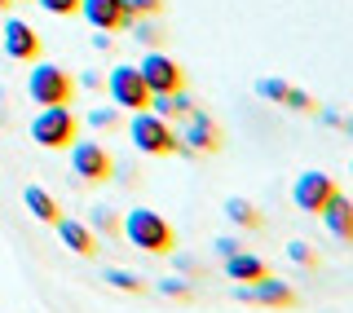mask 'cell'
I'll use <instances>...</instances> for the list:
<instances>
[{"instance_id": "31", "label": "cell", "mask_w": 353, "mask_h": 313, "mask_svg": "<svg viewBox=\"0 0 353 313\" xmlns=\"http://www.w3.org/2000/svg\"><path fill=\"white\" fill-rule=\"evenodd\" d=\"M176 270H185V274H199V265L190 261V256H176Z\"/></svg>"}, {"instance_id": "14", "label": "cell", "mask_w": 353, "mask_h": 313, "mask_svg": "<svg viewBox=\"0 0 353 313\" xmlns=\"http://www.w3.org/2000/svg\"><path fill=\"white\" fill-rule=\"evenodd\" d=\"M53 230H58V239L71 248L75 256H97V234L84 225V221H71V216H58L53 221Z\"/></svg>"}, {"instance_id": "16", "label": "cell", "mask_w": 353, "mask_h": 313, "mask_svg": "<svg viewBox=\"0 0 353 313\" xmlns=\"http://www.w3.org/2000/svg\"><path fill=\"white\" fill-rule=\"evenodd\" d=\"M22 203H27V212H31L36 221H44V225H53V221L62 216L58 199H53V194H49L44 185H27V190H22Z\"/></svg>"}, {"instance_id": "27", "label": "cell", "mask_w": 353, "mask_h": 313, "mask_svg": "<svg viewBox=\"0 0 353 313\" xmlns=\"http://www.w3.org/2000/svg\"><path fill=\"white\" fill-rule=\"evenodd\" d=\"M88 124H93V128H115L119 124V106L115 102H110V106H97L93 115H88Z\"/></svg>"}, {"instance_id": "29", "label": "cell", "mask_w": 353, "mask_h": 313, "mask_svg": "<svg viewBox=\"0 0 353 313\" xmlns=\"http://www.w3.org/2000/svg\"><path fill=\"white\" fill-rule=\"evenodd\" d=\"M212 252L221 256V261H225V256H234V252H239V239H216V243H212Z\"/></svg>"}, {"instance_id": "21", "label": "cell", "mask_w": 353, "mask_h": 313, "mask_svg": "<svg viewBox=\"0 0 353 313\" xmlns=\"http://www.w3.org/2000/svg\"><path fill=\"white\" fill-rule=\"evenodd\" d=\"M154 292H159V296H168V300H190V296H194V287L185 283L181 274H172V278H163V283L154 287Z\"/></svg>"}, {"instance_id": "11", "label": "cell", "mask_w": 353, "mask_h": 313, "mask_svg": "<svg viewBox=\"0 0 353 313\" xmlns=\"http://www.w3.org/2000/svg\"><path fill=\"white\" fill-rule=\"evenodd\" d=\"M40 31L31 27V22L22 18H5V27H0V49L9 53L14 62H36L40 58Z\"/></svg>"}, {"instance_id": "20", "label": "cell", "mask_w": 353, "mask_h": 313, "mask_svg": "<svg viewBox=\"0 0 353 313\" xmlns=\"http://www.w3.org/2000/svg\"><path fill=\"white\" fill-rule=\"evenodd\" d=\"M287 80H279V75H261L256 80V97H265V102H274V106H283V97H287Z\"/></svg>"}, {"instance_id": "25", "label": "cell", "mask_w": 353, "mask_h": 313, "mask_svg": "<svg viewBox=\"0 0 353 313\" xmlns=\"http://www.w3.org/2000/svg\"><path fill=\"white\" fill-rule=\"evenodd\" d=\"M128 18H159L163 14V0H124Z\"/></svg>"}, {"instance_id": "33", "label": "cell", "mask_w": 353, "mask_h": 313, "mask_svg": "<svg viewBox=\"0 0 353 313\" xmlns=\"http://www.w3.org/2000/svg\"><path fill=\"white\" fill-rule=\"evenodd\" d=\"M349 172H353V159H349Z\"/></svg>"}, {"instance_id": "4", "label": "cell", "mask_w": 353, "mask_h": 313, "mask_svg": "<svg viewBox=\"0 0 353 313\" xmlns=\"http://www.w3.org/2000/svg\"><path fill=\"white\" fill-rule=\"evenodd\" d=\"M27 97L36 106H58V102H71L75 97V80L71 71L58 62H31V75H27Z\"/></svg>"}, {"instance_id": "30", "label": "cell", "mask_w": 353, "mask_h": 313, "mask_svg": "<svg viewBox=\"0 0 353 313\" xmlns=\"http://www.w3.org/2000/svg\"><path fill=\"white\" fill-rule=\"evenodd\" d=\"M75 88H102V75H97V71H80V80H75Z\"/></svg>"}, {"instance_id": "23", "label": "cell", "mask_w": 353, "mask_h": 313, "mask_svg": "<svg viewBox=\"0 0 353 313\" xmlns=\"http://www.w3.org/2000/svg\"><path fill=\"white\" fill-rule=\"evenodd\" d=\"M88 216H93V225H88L93 234H119V216L110 208H93Z\"/></svg>"}, {"instance_id": "12", "label": "cell", "mask_w": 353, "mask_h": 313, "mask_svg": "<svg viewBox=\"0 0 353 313\" xmlns=\"http://www.w3.org/2000/svg\"><path fill=\"white\" fill-rule=\"evenodd\" d=\"M80 18L88 22L93 31H124L128 27V9H124V0H80Z\"/></svg>"}, {"instance_id": "7", "label": "cell", "mask_w": 353, "mask_h": 313, "mask_svg": "<svg viewBox=\"0 0 353 313\" xmlns=\"http://www.w3.org/2000/svg\"><path fill=\"white\" fill-rule=\"evenodd\" d=\"M141 80H146L150 93H176V88H185V71H181V62L172 58V53H163V49H150L146 58H141Z\"/></svg>"}, {"instance_id": "19", "label": "cell", "mask_w": 353, "mask_h": 313, "mask_svg": "<svg viewBox=\"0 0 353 313\" xmlns=\"http://www.w3.org/2000/svg\"><path fill=\"white\" fill-rule=\"evenodd\" d=\"M102 283H106V287H115V292H124V296H141V292H150V287L141 283V278L132 274V270H106V274H102Z\"/></svg>"}, {"instance_id": "18", "label": "cell", "mask_w": 353, "mask_h": 313, "mask_svg": "<svg viewBox=\"0 0 353 313\" xmlns=\"http://www.w3.org/2000/svg\"><path fill=\"white\" fill-rule=\"evenodd\" d=\"M150 110L163 119H185L194 110V102L185 97V88H176V93H150Z\"/></svg>"}, {"instance_id": "22", "label": "cell", "mask_w": 353, "mask_h": 313, "mask_svg": "<svg viewBox=\"0 0 353 313\" xmlns=\"http://www.w3.org/2000/svg\"><path fill=\"white\" fill-rule=\"evenodd\" d=\"M283 106H287V110H296V115H314V110H318V102L305 93V88H287Z\"/></svg>"}, {"instance_id": "10", "label": "cell", "mask_w": 353, "mask_h": 313, "mask_svg": "<svg viewBox=\"0 0 353 313\" xmlns=\"http://www.w3.org/2000/svg\"><path fill=\"white\" fill-rule=\"evenodd\" d=\"M176 137H181V154H194V150L216 154L221 150V128L212 124V115H208V110H190Z\"/></svg>"}, {"instance_id": "6", "label": "cell", "mask_w": 353, "mask_h": 313, "mask_svg": "<svg viewBox=\"0 0 353 313\" xmlns=\"http://www.w3.org/2000/svg\"><path fill=\"white\" fill-rule=\"evenodd\" d=\"M106 93H110V102H115L119 110H146L150 106V88L146 80H141V71L137 66H110V75H106Z\"/></svg>"}, {"instance_id": "3", "label": "cell", "mask_w": 353, "mask_h": 313, "mask_svg": "<svg viewBox=\"0 0 353 313\" xmlns=\"http://www.w3.org/2000/svg\"><path fill=\"white\" fill-rule=\"evenodd\" d=\"M128 137H132V146H137L141 154H176V150H181V137H176V128H172L163 115H154L150 106H146V110H132Z\"/></svg>"}, {"instance_id": "32", "label": "cell", "mask_w": 353, "mask_h": 313, "mask_svg": "<svg viewBox=\"0 0 353 313\" xmlns=\"http://www.w3.org/2000/svg\"><path fill=\"white\" fill-rule=\"evenodd\" d=\"M0 9H9V0H0Z\"/></svg>"}, {"instance_id": "9", "label": "cell", "mask_w": 353, "mask_h": 313, "mask_svg": "<svg viewBox=\"0 0 353 313\" xmlns=\"http://www.w3.org/2000/svg\"><path fill=\"white\" fill-rule=\"evenodd\" d=\"M234 300L243 305H265V309H292L296 305V292L283 283V278H256V283H239L234 287Z\"/></svg>"}, {"instance_id": "2", "label": "cell", "mask_w": 353, "mask_h": 313, "mask_svg": "<svg viewBox=\"0 0 353 313\" xmlns=\"http://www.w3.org/2000/svg\"><path fill=\"white\" fill-rule=\"evenodd\" d=\"M75 137H80V115L71 110V102L40 106L36 119H31V141L44 150H66Z\"/></svg>"}, {"instance_id": "24", "label": "cell", "mask_w": 353, "mask_h": 313, "mask_svg": "<svg viewBox=\"0 0 353 313\" xmlns=\"http://www.w3.org/2000/svg\"><path fill=\"white\" fill-rule=\"evenodd\" d=\"M287 261H296V265H305V270H318V252L309 248V243H287Z\"/></svg>"}, {"instance_id": "8", "label": "cell", "mask_w": 353, "mask_h": 313, "mask_svg": "<svg viewBox=\"0 0 353 313\" xmlns=\"http://www.w3.org/2000/svg\"><path fill=\"white\" fill-rule=\"evenodd\" d=\"M331 194H336V181H331L323 168H309V172H301L296 185H292V199H296V208H301L305 216H318Z\"/></svg>"}, {"instance_id": "13", "label": "cell", "mask_w": 353, "mask_h": 313, "mask_svg": "<svg viewBox=\"0 0 353 313\" xmlns=\"http://www.w3.org/2000/svg\"><path fill=\"white\" fill-rule=\"evenodd\" d=\"M318 216H323V225H327V234L331 239H340V243H353V199L349 194H331L327 199V208L318 212Z\"/></svg>"}, {"instance_id": "28", "label": "cell", "mask_w": 353, "mask_h": 313, "mask_svg": "<svg viewBox=\"0 0 353 313\" xmlns=\"http://www.w3.org/2000/svg\"><path fill=\"white\" fill-rule=\"evenodd\" d=\"M159 40H163V31L154 27V18H141V22H137V44H150V49H154Z\"/></svg>"}, {"instance_id": "5", "label": "cell", "mask_w": 353, "mask_h": 313, "mask_svg": "<svg viewBox=\"0 0 353 313\" xmlns=\"http://www.w3.org/2000/svg\"><path fill=\"white\" fill-rule=\"evenodd\" d=\"M66 150H71V172H75V181H84V185H102V181H110V172H115V159H110V150L102 146V141L75 137Z\"/></svg>"}, {"instance_id": "15", "label": "cell", "mask_w": 353, "mask_h": 313, "mask_svg": "<svg viewBox=\"0 0 353 313\" xmlns=\"http://www.w3.org/2000/svg\"><path fill=\"white\" fill-rule=\"evenodd\" d=\"M270 270H265V261L261 256H252V252H234V256H225V278L230 283H256V278H265Z\"/></svg>"}, {"instance_id": "17", "label": "cell", "mask_w": 353, "mask_h": 313, "mask_svg": "<svg viewBox=\"0 0 353 313\" xmlns=\"http://www.w3.org/2000/svg\"><path fill=\"white\" fill-rule=\"evenodd\" d=\"M221 212H225V216L234 221L239 230H261V225H265L261 208L252 203V199H243V194H230V199H225V208H221Z\"/></svg>"}, {"instance_id": "26", "label": "cell", "mask_w": 353, "mask_h": 313, "mask_svg": "<svg viewBox=\"0 0 353 313\" xmlns=\"http://www.w3.org/2000/svg\"><path fill=\"white\" fill-rule=\"evenodd\" d=\"M36 5L44 9V14H53V18H71V14H80V0H36Z\"/></svg>"}, {"instance_id": "1", "label": "cell", "mask_w": 353, "mask_h": 313, "mask_svg": "<svg viewBox=\"0 0 353 313\" xmlns=\"http://www.w3.org/2000/svg\"><path fill=\"white\" fill-rule=\"evenodd\" d=\"M119 234L128 239V248L146 252V256H172L176 248V230L168 225V216H159L154 208H132L119 221Z\"/></svg>"}]
</instances>
